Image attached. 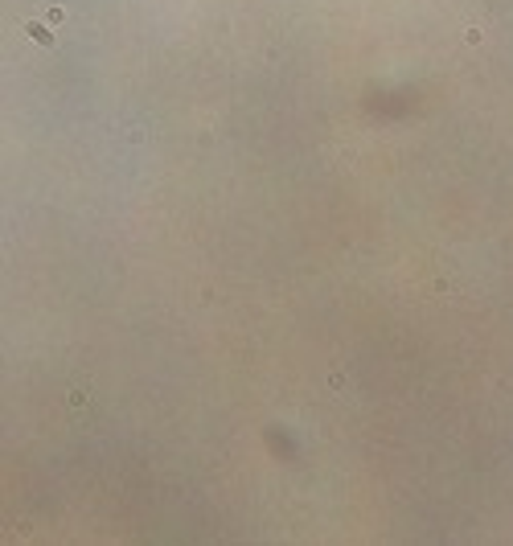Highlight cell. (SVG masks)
<instances>
[{"instance_id":"obj_2","label":"cell","mask_w":513,"mask_h":546,"mask_svg":"<svg viewBox=\"0 0 513 546\" xmlns=\"http://www.w3.org/2000/svg\"><path fill=\"white\" fill-rule=\"evenodd\" d=\"M46 21H49V25H62V21H66V8H62V4L46 8Z\"/></svg>"},{"instance_id":"obj_1","label":"cell","mask_w":513,"mask_h":546,"mask_svg":"<svg viewBox=\"0 0 513 546\" xmlns=\"http://www.w3.org/2000/svg\"><path fill=\"white\" fill-rule=\"evenodd\" d=\"M25 33H29L37 46H54V25L49 21H25Z\"/></svg>"}]
</instances>
